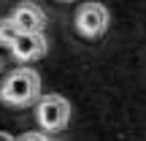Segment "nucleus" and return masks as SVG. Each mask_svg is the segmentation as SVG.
<instances>
[{
    "label": "nucleus",
    "mask_w": 146,
    "mask_h": 141,
    "mask_svg": "<svg viewBox=\"0 0 146 141\" xmlns=\"http://www.w3.org/2000/svg\"><path fill=\"white\" fill-rule=\"evenodd\" d=\"M62 3H70V0H62Z\"/></svg>",
    "instance_id": "1a4fd4ad"
},
{
    "label": "nucleus",
    "mask_w": 146,
    "mask_h": 141,
    "mask_svg": "<svg viewBox=\"0 0 146 141\" xmlns=\"http://www.w3.org/2000/svg\"><path fill=\"white\" fill-rule=\"evenodd\" d=\"M0 141H19V138H16V136H11L8 130H0Z\"/></svg>",
    "instance_id": "6e6552de"
},
{
    "label": "nucleus",
    "mask_w": 146,
    "mask_h": 141,
    "mask_svg": "<svg viewBox=\"0 0 146 141\" xmlns=\"http://www.w3.org/2000/svg\"><path fill=\"white\" fill-rule=\"evenodd\" d=\"M11 16H14L16 25L22 27V33H43L46 14H43L35 3H30V0H27V3H19L14 11H11Z\"/></svg>",
    "instance_id": "39448f33"
},
{
    "label": "nucleus",
    "mask_w": 146,
    "mask_h": 141,
    "mask_svg": "<svg viewBox=\"0 0 146 141\" xmlns=\"http://www.w3.org/2000/svg\"><path fill=\"white\" fill-rule=\"evenodd\" d=\"M43 54H46V38H43V33H22L19 41L11 49V57L16 63H33V60L43 57Z\"/></svg>",
    "instance_id": "20e7f679"
},
{
    "label": "nucleus",
    "mask_w": 146,
    "mask_h": 141,
    "mask_svg": "<svg viewBox=\"0 0 146 141\" xmlns=\"http://www.w3.org/2000/svg\"><path fill=\"white\" fill-rule=\"evenodd\" d=\"M0 100L14 109H25V106H33L41 100V73L35 68H22L11 71L5 76L3 87H0Z\"/></svg>",
    "instance_id": "f257e3e1"
},
{
    "label": "nucleus",
    "mask_w": 146,
    "mask_h": 141,
    "mask_svg": "<svg viewBox=\"0 0 146 141\" xmlns=\"http://www.w3.org/2000/svg\"><path fill=\"white\" fill-rule=\"evenodd\" d=\"M108 25H111V14H108V8L103 3L89 0V3L78 5V11H76V33L81 38H87V41L103 38Z\"/></svg>",
    "instance_id": "7ed1b4c3"
},
{
    "label": "nucleus",
    "mask_w": 146,
    "mask_h": 141,
    "mask_svg": "<svg viewBox=\"0 0 146 141\" xmlns=\"http://www.w3.org/2000/svg\"><path fill=\"white\" fill-rule=\"evenodd\" d=\"M0 68H3V63H0Z\"/></svg>",
    "instance_id": "9d476101"
},
{
    "label": "nucleus",
    "mask_w": 146,
    "mask_h": 141,
    "mask_svg": "<svg viewBox=\"0 0 146 141\" xmlns=\"http://www.w3.org/2000/svg\"><path fill=\"white\" fill-rule=\"evenodd\" d=\"M19 141H49V138L43 136V133H38V130H30V133H25Z\"/></svg>",
    "instance_id": "0eeeda50"
},
{
    "label": "nucleus",
    "mask_w": 146,
    "mask_h": 141,
    "mask_svg": "<svg viewBox=\"0 0 146 141\" xmlns=\"http://www.w3.org/2000/svg\"><path fill=\"white\" fill-rule=\"evenodd\" d=\"M19 35H22V27L16 25V19L14 16H5V19H0V46L3 49H14V43L19 41Z\"/></svg>",
    "instance_id": "423d86ee"
},
{
    "label": "nucleus",
    "mask_w": 146,
    "mask_h": 141,
    "mask_svg": "<svg viewBox=\"0 0 146 141\" xmlns=\"http://www.w3.org/2000/svg\"><path fill=\"white\" fill-rule=\"evenodd\" d=\"M35 122L46 133L65 130L68 122H70V103H68V98H62V95H57V92L43 95V98L35 103Z\"/></svg>",
    "instance_id": "f03ea898"
}]
</instances>
